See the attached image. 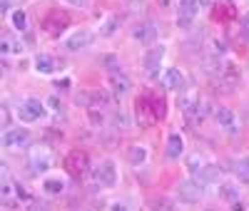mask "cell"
Wrapping results in <instances>:
<instances>
[{
  "instance_id": "cell-15",
  "label": "cell",
  "mask_w": 249,
  "mask_h": 211,
  "mask_svg": "<svg viewBox=\"0 0 249 211\" xmlns=\"http://www.w3.org/2000/svg\"><path fill=\"white\" fill-rule=\"evenodd\" d=\"M147 107L152 119H164V114H167V102L162 95H147Z\"/></svg>"
},
{
  "instance_id": "cell-9",
  "label": "cell",
  "mask_w": 249,
  "mask_h": 211,
  "mask_svg": "<svg viewBox=\"0 0 249 211\" xmlns=\"http://www.w3.org/2000/svg\"><path fill=\"white\" fill-rule=\"evenodd\" d=\"M182 112L190 117L192 122H197V119H204V114H207V107H204V102L199 99V95H187L184 99H182Z\"/></svg>"
},
{
  "instance_id": "cell-3",
  "label": "cell",
  "mask_w": 249,
  "mask_h": 211,
  "mask_svg": "<svg viewBox=\"0 0 249 211\" xmlns=\"http://www.w3.org/2000/svg\"><path fill=\"white\" fill-rule=\"evenodd\" d=\"M177 196H179V201L182 204H199V199H202V184L197 181V179H184V181H179V186H177Z\"/></svg>"
},
{
  "instance_id": "cell-32",
  "label": "cell",
  "mask_w": 249,
  "mask_h": 211,
  "mask_svg": "<svg viewBox=\"0 0 249 211\" xmlns=\"http://www.w3.org/2000/svg\"><path fill=\"white\" fill-rule=\"evenodd\" d=\"M112 211H127V206H124V204H115Z\"/></svg>"
},
{
  "instance_id": "cell-26",
  "label": "cell",
  "mask_w": 249,
  "mask_h": 211,
  "mask_svg": "<svg viewBox=\"0 0 249 211\" xmlns=\"http://www.w3.org/2000/svg\"><path fill=\"white\" fill-rule=\"evenodd\" d=\"M0 52H3V55H8V52H20V48L13 42V37H3V40H0Z\"/></svg>"
},
{
  "instance_id": "cell-31",
  "label": "cell",
  "mask_w": 249,
  "mask_h": 211,
  "mask_svg": "<svg viewBox=\"0 0 249 211\" xmlns=\"http://www.w3.org/2000/svg\"><path fill=\"white\" fill-rule=\"evenodd\" d=\"M68 3H70V5H88L90 0H68Z\"/></svg>"
},
{
  "instance_id": "cell-21",
  "label": "cell",
  "mask_w": 249,
  "mask_h": 211,
  "mask_svg": "<svg viewBox=\"0 0 249 211\" xmlns=\"http://www.w3.org/2000/svg\"><path fill=\"white\" fill-rule=\"evenodd\" d=\"M234 172H237L239 181L249 186V157H239V159H237V164H234Z\"/></svg>"
},
{
  "instance_id": "cell-16",
  "label": "cell",
  "mask_w": 249,
  "mask_h": 211,
  "mask_svg": "<svg viewBox=\"0 0 249 211\" xmlns=\"http://www.w3.org/2000/svg\"><path fill=\"white\" fill-rule=\"evenodd\" d=\"M162 82H164V87H167V90H177L179 92L184 87V75L177 67H170L167 72H164V80Z\"/></svg>"
},
{
  "instance_id": "cell-13",
  "label": "cell",
  "mask_w": 249,
  "mask_h": 211,
  "mask_svg": "<svg viewBox=\"0 0 249 211\" xmlns=\"http://www.w3.org/2000/svg\"><path fill=\"white\" fill-rule=\"evenodd\" d=\"M132 37L140 42V45H150V42L157 37V28L155 23H140L132 28Z\"/></svg>"
},
{
  "instance_id": "cell-1",
  "label": "cell",
  "mask_w": 249,
  "mask_h": 211,
  "mask_svg": "<svg viewBox=\"0 0 249 211\" xmlns=\"http://www.w3.org/2000/svg\"><path fill=\"white\" fill-rule=\"evenodd\" d=\"M70 25V15L62 13V10H50L43 20V32L50 35V37H57L60 32H65Z\"/></svg>"
},
{
  "instance_id": "cell-12",
  "label": "cell",
  "mask_w": 249,
  "mask_h": 211,
  "mask_svg": "<svg viewBox=\"0 0 249 211\" xmlns=\"http://www.w3.org/2000/svg\"><path fill=\"white\" fill-rule=\"evenodd\" d=\"M219 82L224 84L227 90H232L234 84H239V67L234 65L232 60H227L224 65L219 67Z\"/></svg>"
},
{
  "instance_id": "cell-28",
  "label": "cell",
  "mask_w": 249,
  "mask_h": 211,
  "mask_svg": "<svg viewBox=\"0 0 249 211\" xmlns=\"http://www.w3.org/2000/svg\"><path fill=\"white\" fill-rule=\"evenodd\" d=\"M117 23H120V15H112V17L107 20V25L102 28V35H112V32L117 30Z\"/></svg>"
},
{
  "instance_id": "cell-2",
  "label": "cell",
  "mask_w": 249,
  "mask_h": 211,
  "mask_svg": "<svg viewBox=\"0 0 249 211\" xmlns=\"http://www.w3.org/2000/svg\"><path fill=\"white\" fill-rule=\"evenodd\" d=\"M88 166H90V159H88V154L82 152V149L68 152V157H65V169H68L70 177H75V179L85 177V174H88Z\"/></svg>"
},
{
  "instance_id": "cell-7",
  "label": "cell",
  "mask_w": 249,
  "mask_h": 211,
  "mask_svg": "<svg viewBox=\"0 0 249 211\" xmlns=\"http://www.w3.org/2000/svg\"><path fill=\"white\" fill-rule=\"evenodd\" d=\"M43 114H45V104L40 99H25V102H20V107H18L20 122H37Z\"/></svg>"
},
{
  "instance_id": "cell-30",
  "label": "cell",
  "mask_w": 249,
  "mask_h": 211,
  "mask_svg": "<svg viewBox=\"0 0 249 211\" xmlns=\"http://www.w3.org/2000/svg\"><path fill=\"white\" fill-rule=\"evenodd\" d=\"M232 211H244V201H234L232 204Z\"/></svg>"
},
{
  "instance_id": "cell-22",
  "label": "cell",
  "mask_w": 249,
  "mask_h": 211,
  "mask_svg": "<svg viewBox=\"0 0 249 211\" xmlns=\"http://www.w3.org/2000/svg\"><path fill=\"white\" fill-rule=\"evenodd\" d=\"M147 204H150L152 211H175V206H172V201L167 196H152Z\"/></svg>"
},
{
  "instance_id": "cell-18",
  "label": "cell",
  "mask_w": 249,
  "mask_h": 211,
  "mask_svg": "<svg viewBox=\"0 0 249 211\" xmlns=\"http://www.w3.org/2000/svg\"><path fill=\"white\" fill-rule=\"evenodd\" d=\"M35 70L43 72V75H53L57 70V65H55V60L50 55H37L35 57Z\"/></svg>"
},
{
  "instance_id": "cell-34",
  "label": "cell",
  "mask_w": 249,
  "mask_h": 211,
  "mask_svg": "<svg viewBox=\"0 0 249 211\" xmlns=\"http://www.w3.org/2000/svg\"><path fill=\"white\" fill-rule=\"evenodd\" d=\"M207 3H210V0H199V5H207Z\"/></svg>"
},
{
  "instance_id": "cell-5",
  "label": "cell",
  "mask_w": 249,
  "mask_h": 211,
  "mask_svg": "<svg viewBox=\"0 0 249 211\" xmlns=\"http://www.w3.org/2000/svg\"><path fill=\"white\" fill-rule=\"evenodd\" d=\"M162 60H164V48L162 45H155L147 50V55H144V75H147L150 80H157L160 77V65H162Z\"/></svg>"
},
{
  "instance_id": "cell-6",
  "label": "cell",
  "mask_w": 249,
  "mask_h": 211,
  "mask_svg": "<svg viewBox=\"0 0 249 211\" xmlns=\"http://www.w3.org/2000/svg\"><path fill=\"white\" fill-rule=\"evenodd\" d=\"M95 181L100 186H107V189L117 184V166H115L112 159H105L95 166Z\"/></svg>"
},
{
  "instance_id": "cell-11",
  "label": "cell",
  "mask_w": 249,
  "mask_h": 211,
  "mask_svg": "<svg viewBox=\"0 0 249 211\" xmlns=\"http://www.w3.org/2000/svg\"><path fill=\"white\" fill-rule=\"evenodd\" d=\"M212 15H214V20H219V23H232V20L237 17V5L232 3V0H214Z\"/></svg>"
},
{
  "instance_id": "cell-10",
  "label": "cell",
  "mask_w": 249,
  "mask_h": 211,
  "mask_svg": "<svg viewBox=\"0 0 249 211\" xmlns=\"http://www.w3.org/2000/svg\"><path fill=\"white\" fill-rule=\"evenodd\" d=\"M30 142V132L23 130V127H15V130H8L3 134V146L8 149H20V146H28Z\"/></svg>"
},
{
  "instance_id": "cell-29",
  "label": "cell",
  "mask_w": 249,
  "mask_h": 211,
  "mask_svg": "<svg viewBox=\"0 0 249 211\" xmlns=\"http://www.w3.org/2000/svg\"><path fill=\"white\" fill-rule=\"evenodd\" d=\"M242 28H244V32L249 35V13L244 15V20H242Z\"/></svg>"
},
{
  "instance_id": "cell-24",
  "label": "cell",
  "mask_w": 249,
  "mask_h": 211,
  "mask_svg": "<svg viewBox=\"0 0 249 211\" xmlns=\"http://www.w3.org/2000/svg\"><path fill=\"white\" fill-rule=\"evenodd\" d=\"M13 25H15V30H28V15L23 13V10H15L13 13Z\"/></svg>"
},
{
  "instance_id": "cell-23",
  "label": "cell",
  "mask_w": 249,
  "mask_h": 211,
  "mask_svg": "<svg viewBox=\"0 0 249 211\" xmlns=\"http://www.w3.org/2000/svg\"><path fill=\"white\" fill-rule=\"evenodd\" d=\"M43 189H45V194H62L65 192V181L62 179H45Z\"/></svg>"
},
{
  "instance_id": "cell-4",
  "label": "cell",
  "mask_w": 249,
  "mask_h": 211,
  "mask_svg": "<svg viewBox=\"0 0 249 211\" xmlns=\"http://www.w3.org/2000/svg\"><path fill=\"white\" fill-rule=\"evenodd\" d=\"M199 8H202L199 0H179V5H177V25L179 28H190L195 23Z\"/></svg>"
},
{
  "instance_id": "cell-20",
  "label": "cell",
  "mask_w": 249,
  "mask_h": 211,
  "mask_svg": "<svg viewBox=\"0 0 249 211\" xmlns=\"http://www.w3.org/2000/svg\"><path fill=\"white\" fill-rule=\"evenodd\" d=\"M184 152V139L179 134H172L167 139V157L170 159H179V154Z\"/></svg>"
},
{
  "instance_id": "cell-14",
  "label": "cell",
  "mask_w": 249,
  "mask_h": 211,
  "mask_svg": "<svg viewBox=\"0 0 249 211\" xmlns=\"http://www.w3.org/2000/svg\"><path fill=\"white\" fill-rule=\"evenodd\" d=\"M90 42H92V32H90V30H77L75 35H70V37L65 40V48L75 52V50H82V48H88Z\"/></svg>"
},
{
  "instance_id": "cell-19",
  "label": "cell",
  "mask_w": 249,
  "mask_h": 211,
  "mask_svg": "<svg viewBox=\"0 0 249 211\" xmlns=\"http://www.w3.org/2000/svg\"><path fill=\"white\" fill-rule=\"evenodd\" d=\"M110 84H112V92L115 95H124V92H127L130 90V80L127 77H124L122 72H115V75H110Z\"/></svg>"
},
{
  "instance_id": "cell-25",
  "label": "cell",
  "mask_w": 249,
  "mask_h": 211,
  "mask_svg": "<svg viewBox=\"0 0 249 211\" xmlns=\"http://www.w3.org/2000/svg\"><path fill=\"white\" fill-rule=\"evenodd\" d=\"M144 159H147V152H144L142 146H132V149H130V162L132 164H142Z\"/></svg>"
},
{
  "instance_id": "cell-27",
  "label": "cell",
  "mask_w": 249,
  "mask_h": 211,
  "mask_svg": "<svg viewBox=\"0 0 249 211\" xmlns=\"http://www.w3.org/2000/svg\"><path fill=\"white\" fill-rule=\"evenodd\" d=\"M222 196H224L227 201H232V204L239 201V199H237V189H234L232 184H222Z\"/></svg>"
},
{
  "instance_id": "cell-33",
  "label": "cell",
  "mask_w": 249,
  "mask_h": 211,
  "mask_svg": "<svg viewBox=\"0 0 249 211\" xmlns=\"http://www.w3.org/2000/svg\"><path fill=\"white\" fill-rule=\"evenodd\" d=\"M160 3H162V5H170V3H172V0H160Z\"/></svg>"
},
{
  "instance_id": "cell-17",
  "label": "cell",
  "mask_w": 249,
  "mask_h": 211,
  "mask_svg": "<svg viewBox=\"0 0 249 211\" xmlns=\"http://www.w3.org/2000/svg\"><path fill=\"white\" fill-rule=\"evenodd\" d=\"M50 166V154L48 152H33L30 157V169L37 174V172H45V169Z\"/></svg>"
},
{
  "instance_id": "cell-8",
  "label": "cell",
  "mask_w": 249,
  "mask_h": 211,
  "mask_svg": "<svg viewBox=\"0 0 249 211\" xmlns=\"http://www.w3.org/2000/svg\"><path fill=\"white\" fill-rule=\"evenodd\" d=\"M214 119H217V124L222 127L227 134H237V132H239V117L234 114V110H230V107H217V110H214Z\"/></svg>"
}]
</instances>
